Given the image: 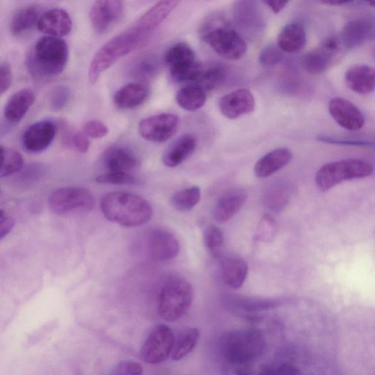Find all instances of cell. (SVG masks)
<instances>
[{
    "label": "cell",
    "mask_w": 375,
    "mask_h": 375,
    "mask_svg": "<svg viewBox=\"0 0 375 375\" xmlns=\"http://www.w3.org/2000/svg\"><path fill=\"white\" fill-rule=\"evenodd\" d=\"M143 367L141 363L131 360H126L117 363L111 374L114 375H137L143 374Z\"/></svg>",
    "instance_id": "44"
},
{
    "label": "cell",
    "mask_w": 375,
    "mask_h": 375,
    "mask_svg": "<svg viewBox=\"0 0 375 375\" xmlns=\"http://www.w3.org/2000/svg\"><path fill=\"white\" fill-rule=\"evenodd\" d=\"M14 219L3 210H1V216H0V239H3L7 237L14 229Z\"/></svg>",
    "instance_id": "50"
},
{
    "label": "cell",
    "mask_w": 375,
    "mask_h": 375,
    "mask_svg": "<svg viewBox=\"0 0 375 375\" xmlns=\"http://www.w3.org/2000/svg\"><path fill=\"white\" fill-rule=\"evenodd\" d=\"M334 57L323 48H320L306 53L302 60V66L309 73L319 74L328 69Z\"/></svg>",
    "instance_id": "32"
},
{
    "label": "cell",
    "mask_w": 375,
    "mask_h": 375,
    "mask_svg": "<svg viewBox=\"0 0 375 375\" xmlns=\"http://www.w3.org/2000/svg\"><path fill=\"white\" fill-rule=\"evenodd\" d=\"M197 141L195 136L186 134L180 136L167 149L162 160L167 167L179 166L195 152Z\"/></svg>",
    "instance_id": "25"
},
{
    "label": "cell",
    "mask_w": 375,
    "mask_h": 375,
    "mask_svg": "<svg viewBox=\"0 0 375 375\" xmlns=\"http://www.w3.org/2000/svg\"><path fill=\"white\" fill-rule=\"evenodd\" d=\"M372 55H373L374 58L375 59V47L373 49Z\"/></svg>",
    "instance_id": "56"
},
{
    "label": "cell",
    "mask_w": 375,
    "mask_h": 375,
    "mask_svg": "<svg viewBox=\"0 0 375 375\" xmlns=\"http://www.w3.org/2000/svg\"><path fill=\"white\" fill-rule=\"evenodd\" d=\"M37 27L47 36L61 38L71 34L73 23L66 10L53 8L40 16Z\"/></svg>",
    "instance_id": "18"
},
{
    "label": "cell",
    "mask_w": 375,
    "mask_h": 375,
    "mask_svg": "<svg viewBox=\"0 0 375 375\" xmlns=\"http://www.w3.org/2000/svg\"><path fill=\"white\" fill-rule=\"evenodd\" d=\"M62 143L67 147L73 148L81 154L87 153L90 149L88 136L69 127H63L62 130Z\"/></svg>",
    "instance_id": "37"
},
{
    "label": "cell",
    "mask_w": 375,
    "mask_h": 375,
    "mask_svg": "<svg viewBox=\"0 0 375 375\" xmlns=\"http://www.w3.org/2000/svg\"><path fill=\"white\" fill-rule=\"evenodd\" d=\"M44 173V168L41 165L36 164L28 167L24 171V173H21L19 179L21 183L30 184L35 183L36 181L42 178Z\"/></svg>",
    "instance_id": "47"
},
{
    "label": "cell",
    "mask_w": 375,
    "mask_h": 375,
    "mask_svg": "<svg viewBox=\"0 0 375 375\" xmlns=\"http://www.w3.org/2000/svg\"><path fill=\"white\" fill-rule=\"evenodd\" d=\"M207 93L195 84H189L181 88L176 95L178 105L189 112H195L205 105Z\"/></svg>",
    "instance_id": "29"
},
{
    "label": "cell",
    "mask_w": 375,
    "mask_h": 375,
    "mask_svg": "<svg viewBox=\"0 0 375 375\" xmlns=\"http://www.w3.org/2000/svg\"><path fill=\"white\" fill-rule=\"evenodd\" d=\"M346 83L352 92L368 95L375 90V69L367 65H356L346 73Z\"/></svg>",
    "instance_id": "22"
},
{
    "label": "cell",
    "mask_w": 375,
    "mask_h": 375,
    "mask_svg": "<svg viewBox=\"0 0 375 375\" xmlns=\"http://www.w3.org/2000/svg\"><path fill=\"white\" fill-rule=\"evenodd\" d=\"M40 15L39 10L34 6L27 7L19 10L13 16L10 24V34L19 36L38 25Z\"/></svg>",
    "instance_id": "31"
},
{
    "label": "cell",
    "mask_w": 375,
    "mask_h": 375,
    "mask_svg": "<svg viewBox=\"0 0 375 375\" xmlns=\"http://www.w3.org/2000/svg\"><path fill=\"white\" fill-rule=\"evenodd\" d=\"M83 132L92 138H101L108 134L109 128L101 121L93 120L84 124Z\"/></svg>",
    "instance_id": "45"
},
{
    "label": "cell",
    "mask_w": 375,
    "mask_h": 375,
    "mask_svg": "<svg viewBox=\"0 0 375 375\" xmlns=\"http://www.w3.org/2000/svg\"><path fill=\"white\" fill-rule=\"evenodd\" d=\"M293 153L287 148H280L266 154L256 162L254 173L257 178H266L274 175L291 162Z\"/></svg>",
    "instance_id": "23"
},
{
    "label": "cell",
    "mask_w": 375,
    "mask_h": 375,
    "mask_svg": "<svg viewBox=\"0 0 375 375\" xmlns=\"http://www.w3.org/2000/svg\"><path fill=\"white\" fill-rule=\"evenodd\" d=\"M152 63L149 60H144L138 64L135 70V73L138 77H148L152 73Z\"/></svg>",
    "instance_id": "53"
},
{
    "label": "cell",
    "mask_w": 375,
    "mask_h": 375,
    "mask_svg": "<svg viewBox=\"0 0 375 375\" xmlns=\"http://www.w3.org/2000/svg\"><path fill=\"white\" fill-rule=\"evenodd\" d=\"M219 109L228 119H237L254 110L255 99L250 90H237L223 96L219 102Z\"/></svg>",
    "instance_id": "16"
},
{
    "label": "cell",
    "mask_w": 375,
    "mask_h": 375,
    "mask_svg": "<svg viewBox=\"0 0 375 375\" xmlns=\"http://www.w3.org/2000/svg\"><path fill=\"white\" fill-rule=\"evenodd\" d=\"M69 59V47L60 38H40L27 55L26 66L32 78L45 82L59 76Z\"/></svg>",
    "instance_id": "1"
},
{
    "label": "cell",
    "mask_w": 375,
    "mask_h": 375,
    "mask_svg": "<svg viewBox=\"0 0 375 375\" xmlns=\"http://www.w3.org/2000/svg\"><path fill=\"white\" fill-rule=\"evenodd\" d=\"M175 342L173 331L169 326L165 324L156 326L143 346L142 359L151 364L164 362L171 354Z\"/></svg>",
    "instance_id": "10"
},
{
    "label": "cell",
    "mask_w": 375,
    "mask_h": 375,
    "mask_svg": "<svg viewBox=\"0 0 375 375\" xmlns=\"http://www.w3.org/2000/svg\"><path fill=\"white\" fill-rule=\"evenodd\" d=\"M366 2H367L370 5L375 7V0H366Z\"/></svg>",
    "instance_id": "55"
},
{
    "label": "cell",
    "mask_w": 375,
    "mask_h": 375,
    "mask_svg": "<svg viewBox=\"0 0 375 375\" xmlns=\"http://www.w3.org/2000/svg\"><path fill=\"white\" fill-rule=\"evenodd\" d=\"M124 0H95L90 12L91 26L96 34L108 33L121 20Z\"/></svg>",
    "instance_id": "11"
},
{
    "label": "cell",
    "mask_w": 375,
    "mask_h": 375,
    "mask_svg": "<svg viewBox=\"0 0 375 375\" xmlns=\"http://www.w3.org/2000/svg\"><path fill=\"white\" fill-rule=\"evenodd\" d=\"M290 191V188L285 184H280L272 188L269 194H266L265 206L274 212L280 211L290 199L291 195Z\"/></svg>",
    "instance_id": "38"
},
{
    "label": "cell",
    "mask_w": 375,
    "mask_h": 375,
    "mask_svg": "<svg viewBox=\"0 0 375 375\" xmlns=\"http://www.w3.org/2000/svg\"><path fill=\"white\" fill-rule=\"evenodd\" d=\"M182 0H160L135 21L143 29L151 34L173 12Z\"/></svg>",
    "instance_id": "24"
},
{
    "label": "cell",
    "mask_w": 375,
    "mask_h": 375,
    "mask_svg": "<svg viewBox=\"0 0 375 375\" xmlns=\"http://www.w3.org/2000/svg\"><path fill=\"white\" fill-rule=\"evenodd\" d=\"M249 266L241 257L230 256L225 257L221 263V274L223 283L238 290L247 277Z\"/></svg>",
    "instance_id": "21"
},
{
    "label": "cell",
    "mask_w": 375,
    "mask_h": 375,
    "mask_svg": "<svg viewBox=\"0 0 375 375\" xmlns=\"http://www.w3.org/2000/svg\"><path fill=\"white\" fill-rule=\"evenodd\" d=\"M224 78V71L221 68L214 67L208 70H200L196 79L191 84L199 86L207 93L219 87Z\"/></svg>",
    "instance_id": "36"
},
{
    "label": "cell",
    "mask_w": 375,
    "mask_h": 375,
    "mask_svg": "<svg viewBox=\"0 0 375 375\" xmlns=\"http://www.w3.org/2000/svg\"><path fill=\"white\" fill-rule=\"evenodd\" d=\"M352 0H321L324 4L328 5H341L351 3Z\"/></svg>",
    "instance_id": "54"
},
{
    "label": "cell",
    "mask_w": 375,
    "mask_h": 375,
    "mask_svg": "<svg viewBox=\"0 0 375 375\" xmlns=\"http://www.w3.org/2000/svg\"><path fill=\"white\" fill-rule=\"evenodd\" d=\"M36 95L33 90L27 88L16 92L8 101L5 110V121L16 125L23 120L33 106Z\"/></svg>",
    "instance_id": "20"
},
{
    "label": "cell",
    "mask_w": 375,
    "mask_h": 375,
    "mask_svg": "<svg viewBox=\"0 0 375 375\" xmlns=\"http://www.w3.org/2000/svg\"><path fill=\"white\" fill-rule=\"evenodd\" d=\"M317 141L321 143H325L330 145L356 146L375 149V143L374 142L351 141V139H340L324 136L318 137Z\"/></svg>",
    "instance_id": "46"
},
{
    "label": "cell",
    "mask_w": 375,
    "mask_h": 375,
    "mask_svg": "<svg viewBox=\"0 0 375 375\" xmlns=\"http://www.w3.org/2000/svg\"><path fill=\"white\" fill-rule=\"evenodd\" d=\"M147 250L156 261L173 260L180 252V243L175 235L165 229H156L149 234Z\"/></svg>",
    "instance_id": "13"
},
{
    "label": "cell",
    "mask_w": 375,
    "mask_h": 375,
    "mask_svg": "<svg viewBox=\"0 0 375 375\" xmlns=\"http://www.w3.org/2000/svg\"><path fill=\"white\" fill-rule=\"evenodd\" d=\"M193 288L185 280L176 278L167 282L160 291L158 313L167 322L174 323L188 312L193 302Z\"/></svg>",
    "instance_id": "6"
},
{
    "label": "cell",
    "mask_w": 375,
    "mask_h": 375,
    "mask_svg": "<svg viewBox=\"0 0 375 375\" xmlns=\"http://www.w3.org/2000/svg\"><path fill=\"white\" fill-rule=\"evenodd\" d=\"M373 170V166L366 160H339L321 167L317 173L315 183L321 191L326 192L346 181L367 178Z\"/></svg>",
    "instance_id": "5"
},
{
    "label": "cell",
    "mask_w": 375,
    "mask_h": 375,
    "mask_svg": "<svg viewBox=\"0 0 375 375\" xmlns=\"http://www.w3.org/2000/svg\"><path fill=\"white\" fill-rule=\"evenodd\" d=\"M179 127V119L173 114L163 113L149 117L138 124L139 134L145 141L162 143L175 135Z\"/></svg>",
    "instance_id": "12"
},
{
    "label": "cell",
    "mask_w": 375,
    "mask_h": 375,
    "mask_svg": "<svg viewBox=\"0 0 375 375\" xmlns=\"http://www.w3.org/2000/svg\"><path fill=\"white\" fill-rule=\"evenodd\" d=\"M329 112L339 125L350 132L361 130L365 123V119L358 107L345 99H331Z\"/></svg>",
    "instance_id": "14"
},
{
    "label": "cell",
    "mask_w": 375,
    "mask_h": 375,
    "mask_svg": "<svg viewBox=\"0 0 375 375\" xmlns=\"http://www.w3.org/2000/svg\"><path fill=\"white\" fill-rule=\"evenodd\" d=\"M247 199V194L241 189L230 191L223 195L213 208L214 219L219 223L227 222L241 210Z\"/></svg>",
    "instance_id": "19"
},
{
    "label": "cell",
    "mask_w": 375,
    "mask_h": 375,
    "mask_svg": "<svg viewBox=\"0 0 375 375\" xmlns=\"http://www.w3.org/2000/svg\"><path fill=\"white\" fill-rule=\"evenodd\" d=\"M103 162L110 171H128L139 165L134 154L130 149L121 146L107 149L103 156Z\"/></svg>",
    "instance_id": "26"
},
{
    "label": "cell",
    "mask_w": 375,
    "mask_h": 375,
    "mask_svg": "<svg viewBox=\"0 0 375 375\" xmlns=\"http://www.w3.org/2000/svg\"><path fill=\"white\" fill-rule=\"evenodd\" d=\"M57 128L49 121H42L31 125L23 136V144L28 152L40 153L45 151L55 138Z\"/></svg>",
    "instance_id": "15"
},
{
    "label": "cell",
    "mask_w": 375,
    "mask_h": 375,
    "mask_svg": "<svg viewBox=\"0 0 375 375\" xmlns=\"http://www.w3.org/2000/svg\"><path fill=\"white\" fill-rule=\"evenodd\" d=\"M199 331L197 328H189L180 334L176 340L171 358L180 361L187 356L194 350L199 339Z\"/></svg>",
    "instance_id": "33"
},
{
    "label": "cell",
    "mask_w": 375,
    "mask_h": 375,
    "mask_svg": "<svg viewBox=\"0 0 375 375\" xmlns=\"http://www.w3.org/2000/svg\"><path fill=\"white\" fill-rule=\"evenodd\" d=\"M324 49L331 53L332 56H335L339 51V41L335 37H329L326 38L322 45Z\"/></svg>",
    "instance_id": "51"
},
{
    "label": "cell",
    "mask_w": 375,
    "mask_h": 375,
    "mask_svg": "<svg viewBox=\"0 0 375 375\" xmlns=\"http://www.w3.org/2000/svg\"><path fill=\"white\" fill-rule=\"evenodd\" d=\"M201 199V190L193 186L175 194L171 199V205L178 211L186 212L194 208Z\"/></svg>",
    "instance_id": "34"
},
{
    "label": "cell",
    "mask_w": 375,
    "mask_h": 375,
    "mask_svg": "<svg viewBox=\"0 0 375 375\" xmlns=\"http://www.w3.org/2000/svg\"><path fill=\"white\" fill-rule=\"evenodd\" d=\"M96 183L112 185H134L138 183V179L128 171H109L95 178Z\"/></svg>",
    "instance_id": "40"
},
{
    "label": "cell",
    "mask_w": 375,
    "mask_h": 375,
    "mask_svg": "<svg viewBox=\"0 0 375 375\" xmlns=\"http://www.w3.org/2000/svg\"><path fill=\"white\" fill-rule=\"evenodd\" d=\"M2 165L0 169V178H7L19 173L23 169L24 159L15 149L1 146Z\"/></svg>",
    "instance_id": "35"
},
{
    "label": "cell",
    "mask_w": 375,
    "mask_h": 375,
    "mask_svg": "<svg viewBox=\"0 0 375 375\" xmlns=\"http://www.w3.org/2000/svg\"><path fill=\"white\" fill-rule=\"evenodd\" d=\"M202 39L218 55L228 60H239L247 51V45L237 31L227 27L210 29Z\"/></svg>",
    "instance_id": "7"
},
{
    "label": "cell",
    "mask_w": 375,
    "mask_h": 375,
    "mask_svg": "<svg viewBox=\"0 0 375 375\" xmlns=\"http://www.w3.org/2000/svg\"><path fill=\"white\" fill-rule=\"evenodd\" d=\"M94 206L92 193L82 187L59 189L52 192L49 198L50 210L58 215L73 211H90Z\"/></svg>",
    "instance_id": "9"
},
{
    "label": "cell",
    "mask_w": 375,
    "mask_h": 375,
    "mask_svg": "<svg viewBox=\"0 0 375 375\" xmlns=\"http://www.w3.org/2000/svg\"><path fill=\"white\" fill-rule=\"evenodd\" d=\"M165 62L171 77L177 82L195 81L201 70L196 62L195 53L186 43H178L166 53Z\"/></svg>",
    "instance_id": "8"
},
{
    "label": "cell",
    "mask_w": 375,
    "mask_h": 375,
    "mask_svg": "<svg viewBox=\"0 0 375 375\" xmlns=\"http://www.w3.org/2000/svg\"><path fill=\"white\" fill-rule=\"evenodd\" d=\"M262 1L269 6L274 13L278 14L286 7L289 0H262Z\"/></svg>",
    "instance_id": "52"
},
{
    "label": "cell",
    "mask_w": 375,
    "mask_h": 375,
    "mask_svg": "<svg viewBox=\"0 0 375 375\" xmlns=\"http://www.w3.org/2000/svg\"><path fill=\"white\" fill-rule=\"evenodd\" d=\"M306 44V34L304 27L298 23L287 25L278 38V47L283 51L295 53L301 51Z\"/></svg>",
    "instance_id": "28"
},
{
    "label": "cell",
    "mask_w": 375,
    "mask_h": 375,
    "mask_svg": "<svg viewBox=\"0 0 375 375\" xmlns=\"http://www.w3.org/2000/svg\"><path fill=\"white\" fill-rule=\"evenodd\" d=\"M262 374H299L301 372L290 363H283L278 367L263 366L261 368Z\"/></svg>",
    "instance_id": "48"
},
{
    "label": "cell",
    "mask_w": 375,
    "mask_h": 375,
    "mask_svg": "<svg viewBox=\"0 0 375 375\" xmlns=\"http://www.w3.org/2000/svg\"><path fill=\"white\" fill-rule=\"evenodd\" d=\"M265 349L262 332L254 328L230 331L220 341L223 359L234 366L250 365L263 356Z\"/></svg>",
    "instance_id": "4"
},
{
    "label": "cell",
    "mask_w": 375,
    "mask_h": 375,
    "mask_svg": "<svg viewBox=\"0 0 375 375\" xmlns=\"http://www.w3.org/2000/svg\"><path fill=\"white\" fill-rule=\"evenodd\" d=\"M13 75L9 64L4 62L0 66V93L3 95L12 87Z\"/></svg>",
    "instance_id": "49"
},
{
    "label": "cell",
    "mask_w": 375,
    "mask_h": 375,
    "mask_svg": "<svg viewBox=\"0 0 375 375\" xmlns=\"http://www.w3.org/2000/svg\"><path fill=\"white\" fill-rule=\"evenodd\" d=\"M71 98V90L66 85H59L49 95V105L52 111H61L68 104Z\"/></svg>",
    "instance_id": "41"
},
{
    "label": "cell",
    "mask_w": 375,
    "mask_h": 375,
    "mask_svg": "<svg viewBox=\"0 0 375 375\" xmlns=\"http://www.w3.org/2000/svg\"><path fill=\"white\" fill-rule=\"evenodd\" d=\"M149 95V90L141 83L128 84L114 95L113 101L117 108L131 110L143 104Z\"/></svg>",
    "instance_id": "27"
},
{
    "label": "cell",
    "mask_w": 375,
    "mask_h": 375,
    "mask_svg": "<svg viewBox=\"0 0 375 375\" xmlns=\"http://www.w3.org/2000/svg\"><path fill=\"white\" fill-rule=\"evenodd\" d=\"M229 303L248 313L261 312L276 309L283 304L282 299L257 298L243 296H230Z\"/></svg>",
    "instance_id": "30"
},
{
    "label": "cell",
    "mask_w": 375,
    "mask_h": 375,
    "mask_svg": "<svg viewBox=\"0 0 375 375\" xmlns=\"http://www.w3.org/2000/svg\"><path fill=\"white\" fill-rule=\"evenodd\" d=\"M104 217L126 228L143 226L152 220L154 210L145 199L127 192H111L101 201Z\"/></svg>",
    "instance_id": "2"
},
{
    "label": "cell",
    "mask_w": 375,
    "mask_h": 375,
    "mask_svg": "<svg viewBox=\"0 0 375 375\" xmlns=\"http://www.w3.org/2000/svg\"><path fill=\"white\" fill-rule=\"evenodd\" d=\"M203 239L208 252L213 256L219 257L223 245V235L215 225L210 224L204 230Z\"/></svg>",
    "instance_id": "39"
},
{
    "label": "cell",
    "mask_w": 375,
    "mask_h": 375,
    "mask_svg": "<svg viewBox=\"0 0 375 375\" xmlns=\"http://www.w3.org/2000/svg\"><path fill=\"white\" fill-rule=\"evenodd\" d=\"M278 231L276 220L270 215H265L261 219L255 232V240L267 243L271 241Z\"/></svg>",
    "instance_id": "42"
},
{
    "label": "cell",
    "mask_w": 375,
    "mask_h": 375,
    "mask_svg": "<svg viewBox=\"0 0 375 375\" xmlns=\"http://www.w3.org/2000/svg\"><path fill=\"white\" fill-rule=\"evenodd\" d=\"M149 34L134 21L121 34L106 42L95 53L90 62L88 73L90 83L97 82L104 72L142 45Z\"/></svg>",
    "instance_id": "3"
},
{
    "label": "cell",
    "mask_w": 375,
    "mask_h": 375,
    "mask_svg": "<svg viewBox=\"0 0 375 375\" xmlns=\"http://www.w3.org/2000/svg\"><path fill=\"white\" fill-rule=\"evenodd\" d=\"M375 38V21L361 18L350 21L341 33L342 45L348 49L358 47Z\"/></svg>",
    "instance_id": "17"
},
{
    "label": "cell",
    "mask_w": 375,
    "mask_h": 375,
    "mask_svg": "<svg viewBox=\"0 0 375 375\" xmlns=\"http://www.w3.org/2000/svg\"><path fill=\"white\" fill-rule=\"evenodd\" d=\"M282 49L274 46L266 47L260 53V62L265 67H271L280 63L284 58Z\"/></svg>",
    "instance_id": "43"
}]
</instances>
